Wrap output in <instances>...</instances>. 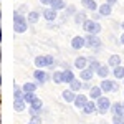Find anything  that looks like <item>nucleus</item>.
I'll list each match as a JSON object with an SVG mask.
<instances>
[{
    "mask_svg": "<svg viewBox=\"0 0 124 124\" xmlns=\"http://www.w3.org/2000/svg\"><path fill=\"white\" fill-rule=\"evenodd\" d=\"M13 23H15V31H17V33H23V31L27 30V27H28V20H25L20 13H15Z\"/></svg>",
    "mask_w": 124,
    "mask_h": 124,
    "instance_id": "nucleus-1",
    "label": "nucleus"
},
{
    "mask_svg": "<svg viewBox=\"0 0 124 124\" xmlns=\"http://www.w3.org/2000/svg\"><path fill=\"white\" fill-rule=\"evenodd\" d=\"M83 28L88 31V33H93V35H98L101 31V25L96 22V20H86L83 23Z\"/></svg>",
    "mask_w": 124,
    "mask_h": 124,
    "instance_id": "nucleus-2",
    "label": "nucleus"
},
{
    "mask_svg": "<svg viewBox=\"0 0 124 124\" xmlns=\"http://www.w3.org/2000/svg\"><path fill=\"white\" fill-rule=\"evenodd\" d=\"M96 104H98V111L101 113V114H106L109 109H111V101H109V98H106V96H101L98 101H96Z\"/></svg>",
    "mask_w": 124,
    "mask_h": 124,
    "instance_id": "nucleus-3",
    "label": "nucleus"
},
{
    "mask_svg": "<svg viewBox=\"0 0 124 124\" xmlns=\"http://www.w3.org/2000/svg\"><path fill=\"white\" fill-rule=\"evenodd\" d=\"M86 38V46L91 48V50H99L101 48V40L98 38V35H93V33H88Z\"/></svg>",
    "mask_w": 124,
    "mask_h": 124,
    "instance_id": "nucleus-4",
    "label": "nucleus"
},
{
    "mask_svg": "<svg viewBox=\"0 0 124 124\" xmlns=\"http://www.w3.org/2000/svg\"><path fill=\"white\" fill-rule=\"evenodd\" d=\"M53 56H50V55H46V56H37L35 58V65L38 68H45V66H51L53 65Z\"/></svg>",
    "mask_w": 124,
    "mask_h": 124,
    "instance_id": "nucleus-5",
    "label": "nucleus"
},
{
    "mask_svg": "<svg viewBox=\"0 0 124 124\" xmlns=\"http://www.w3.org/2000/svg\"><path fill=\"white\" fill-rule=\"evenodd\" d=\"M103 93H104V91H103L101 86H91V88H89V98L94 99V101H98V99L103 96Z\"/></svg>",
    "mask_w": 124,
    "mask_h": 124,
    "instance_id": "nucleus-6",
    "label": "nucleus"
},
{
    "mask_svg": "<svg viewBox=\"0 0 124 124\" xmlns=\"http://www.w3.org/2000/svg\"><path fill=\"white\" fill-rule=\"evenodd\" d=\"M101 88H103V91H104V93H111V91H114L116 89V85H114V81H111V79H103V81H101Z\"/></svg>",
    "mask_w": 124,
    "mask_h": 124,
    "instance_id": "nucleus-7",
    "label": "nucleus"
},
{
    "mask_svg": "<svg viewBox=\"0 0 124 124\" xmlns=\"http://www.w3.org/2000/svg\"><path fill=\"white\" fill-rule=\"evenodd\" d=\"M71 46L75 48V50H81L83 46H86V38H83V37H75V38L71 40Z\"/></svg>",
    "mask_w": 124,
    "mask_h": 124,
    "instance_id": "nucleus-8",
    "label": "nucleus"
},
{
    "mask_svg": "<svg viewBox=\"0 0 124 124\" xmlns=\"http://www.w3.org/2000/svg\"><path fill=\"white\" fill-rule=\"evenodd\" d=\"M58 10H55L53 7H50V8H46V10H43V17L48 20V22H53V20L58 17V13H56Z\"/></svg>",
    "mask_w": 124,
    "mask_h": 124,
    "instance_id": "nucleus-9",
    "label": "nucleus"
},
{
    "mask_svg": "<svg viewBox=\"0 0 124 124\" xmlns=\"http://www.w3.org/2000/svg\"><path fill=\"white\" fill-rule=\"evenodd\" d=\"M76 91H73V89H66V91H63V99L66 101V103H75V99H76Z\"/></svg>",
    "mask_w": 124,
    "mask_h": 124,
    "instance_id": "nucleus-10",
    "label": "nucleus"
},
{
    "mask_svg": "<svg viewBox=\"0 0 124 124\" xmlns=\"http://www.w3.org/2000/svg\"><path fill=\"white\" fill-rule=\"evenodd\" d=\"M96 108H98L96 101H94V99H91V101H88L86 106L83 108V113H85V114H93V113L96 111Z\"/></svg>",
    "mask_w": 124,
    "mask_h": 124,
    "instance_id": "nucleus-11",
    "label": "nucleus"
},
{
    "mask_svg": "<svg viewBox=\"0 0 124 124\" xmlns=\"http://www.w3.org/2000/svg\"><path fill=\"white\" fill-rule=\"evenodd\" d=\"M88 101H89V99H88V96H86V94H78L76 99H75V106H76V108H79V109H83Z\"/></svg>",
    "mask_w": 124,
    "mask_h": 124,
    "instance_id": "nucleus-12",
    "label": "nucleus"
},
{
    "mask_svg": "<svg viewBox=\"0 0 124 124\" xmlns=\"http://www.w3.org/2000/svg\"><path fill=\"white\" fill-rule=\"evenodd\" d=\"M88 65H89V61H88L85 56H78L76 60H75V66H76L79 71L85 70V68H88Z\"/></svg>",
    "mask_w": 124,
    "mask_h": 124,
    "instance_id": "nucleus-13",
    "label": "nucleus"
},
{
    "mask_svg": "<svg viewBox=\"0 0 124 124\" xmlns=\"http://www.w3.org/2000/svg\"><path fill=\"white\" fill-rule=\"evenodd\" d=\"M93 75H94V71H93L91 68H85V70L79 71V78H81L83 81H89V79L93 78Z\"/></svg>",
    "mask_w": 124,
    "mask_h": 124,
    "instance_id": "nucleus-14",
    "label": "nucleus"
},
{
    "mask_svg": "<svg viewBox=\"0 0 124 124\" xmlns=\"http://www.w3.org/2000/svg\"><path fill=\"white\" fill-rule=\"evenodd\" d=\"M33 76H35V79H37L38 83H46L48 81V75L43 70H37V71L33 73Z\"/></svg>",
    "mask_w": 124,
    "mask_h": 124,
    "instance_id": "nucleus-15",
    "label": "nucleus"
},
{
    "mask_svg": "<svg viewBox=\"0 0 124 124\" xmlns=\"http://www.w3.org/2000/svg\"><path fill=\"white\" fill-rule=\"evenodd\" d=\"M111 12H113V5H109L108 2L103 3L101 7H99V13L103 15V17H108V15H111Z\"/></svg>",
    "mask_w": 124,
    "mask_h": 124,
    "instance_id": "nucleus-16",
    "label": "nucleus"
},
{
    "mask_svg": "<svg viewBox=\"0 0 124 124\" xmlns=\"http://www.w3.org/2000/svg\"><path fill=\"white\" fill-rule=\"evenodd\" d=\"M111 111H113V114L124 116V104H123V103H114V104L111 106Z\"/></svg>",
    "mask_w": 124,
    "mask_h": 124,
    "instance_id": "nucleus-17",
    "label": "nucleus"
},
{
    "mask_svg": "<svg viewBox=\"0 0 124 124\" xmlns=\"http://www.w3.org/2000/svg\"><path fill=\"white\" fill-rule=\"evenodd\" d=\"M73 79H76V78H75V73H73L71 70H65V71H63V81L70 85Z\"/></svg>",
    "mask_w": 124,
    "mask_h": 124,
    "instance_id": "nucleus-18",
    "label": "nucleus"
},
{
    "mask_svg": "<svg viewBox=\"0 0 124 124\" xmlns=\"http://www.w3.org/2000/svg\"><path fill=\"white\" fill-rule=\"evenodd\" d=\"M25 104H27V101H25V99H15L13 108H15V111H17V113H22V111L25 109Z\"/></svg>",
    "mask_w": 124,
    "mask_h": 124,
    "instance_id": "nucleus-19",
    "label": "nucleus"
},
{
    "mask_svg": "<svg viewBox=\"0 0 124 124\" xmlns=\"http://www.w3.org/2000/svg\"><path fill=\"white\" fill-rule=\"evenodd\" d=\"M108 65H109V66H113V68L119 66V65H121V56H119V55H113V56H109Z\"/></svg>",
    "mask_w": 124,
    "mask_h": 124,
    "instance_id": "nucleus-20",
    "label": "nucleus"
},
{
    "mask_svg": "<svg viewBox=\"0 0 124 124\" xmlns=\"http://www.w3.org/2000/svg\"><path fill=\"white\" fill-rule=\"evenodd\" d=\"M96 75H98V76H101L103 79H104V78H108V75H109V65H108V66L101 65V66H99V70L96 71Z\"/></svg>",
    "mask_w": 124,
    "mask_h": 124,
    "instance_id": "nucleus-21",
    "label": "nucleus"
},
{
    "mask_svg": "<svg viewBox=\"0 0 124 124\" xmlns=\"http://www.w3.org/2000/svg\"><path fill=\"white\" fill-rule=\"evenodd\" d=\"M81 3H83V7L88 10H93L94 12L96 8H98V5H96V2L94 0H81Z\"/></svg>",
    "mask_w": 124,
    "mask_h": 124,
    "instance_id": "nucleus-22",
    "label": "nucleus"
},
{
    "mask_svg": "<svg viewBox=\"0 0 124 124\" xmlns=\"http://www.w3.org/2000/svg\"><path fill=\"white\" fill-rule=\"evenodd\" d=\"M86 20H88L86 18V13H83V12H76L75 13V22H76L78 25H83Z\"/></svg>",
    "mask_w": 124,
    "mask_h": 124,
    "instance_id": "nucleus-23",
    "label": "nucleus"
},
{
    "mask_svg": "<svg viewBox=\"0 0 124 124\" xmlns=\"http://www.w3.org/2000/svg\"><path fill=\"white\" fill-rule=\"evenodd\" d=\"M113 73H114V76L117 78V79H124V66L123 65L116 66L114 70H113Z\"/></svg>",
    "mask_w": 124,
    "mask_h": 124,
    "instance_id": "nucleus-24",
    "label": "nucleus"
},
{
    "mask_svg": "<svg viewBox=\"0 0 124 124\" xmlns=\"http://www.w3.org/2000/svg\"><path fill=\"white\" fill-rule=\"evenodd\" d=\"M83 88V83L79 81V79H73L71 83H70V89H73V91H79Z\"/></svg>",
    "mask_w": 124,
    "mask_h": 124,
    "instance_id": "nucleus-25",
    "label": "nucleus"
},
{
    "mask_svg": "<svg viewBox=\"0 0 124 124\" xmlns=\"http://www.w3.org/2000/svg\"><path fill=\"white\" fill-rule=\"evenodd\" d=\"M40 18V13L38 12H30L28 17H27V20H28V23H37Z\"/></svg>",
    "mask_w": 124,
    "mask_h": 124,
    "instance_id": "nucleus-26",
    "label": "nucleus"
},
{
    "mask_svg": "<svg viewBox=\"0 0 124 124\" xmlns=\"http://www.w3.org/2000/svg\"><path fill=\"white\" fill-rule=\"evenodd\" d=\"M51 7H53L55 10L66 8V5H65V2H63V0H53V2H51Z\"/></svg>",
    "mask_w": 124,
    "mask_h": 124,
    "instance_id": "nucleus-27",
    "label": "nucleus"
},
{
    "mask_svg": "<svg viewBox=\"0 0 124 124\" xmlns=\"http://www.w3.org/2000/svg\"><path fill=\"white\" fill-rule=\"evenodd\" d=\"M53 81H55L56 85L65 83V81H63V71H55V73H53Z\"/></svg>",
    "mask_w": 124,
    "mask_h": 124,
    "instance_id": "nucleus-28",
    "label": "nucleus"
},
{
    "mask_svg": "<svg viewBox=\"0 0 124 124\" xmlns=\"http://www.w3.org/2000/svg\"><path fill=\"white\" fill-rule=\"evenodd\" d=\"M37 89V83H25L23 85V91L25 93H35Z\"/></svg>",
    "mask_w": 124,
    "mask_h": 124,
    "instance_id": "nucleus-29",
    "label": "nucleus"
},
{
    "mask_svg": "<svg viewBox=\"0 0 124 124\" xmlns=\"http://www.w3.org/2000/svg\"><path fill=\"white\" fill-rule=\"evenodd\" d=\"M23 96H25V91H23V88L20 89L18 86H15V91H13V98H15V99H23Z\"/></svg>",
    "mask_w": 124,
    "mask_h": 124,
    "instance_id": "nucleus-30",
    "label": "nucleus"
},
{
    "mask_svg": "<svg viewBox=\"0 0 124 124\" xmlns=\"http://www.w3.org/2000/svg\"><path fill=\"white\" fill-rule=\"evenodd\" d=\"M99 66H101V63H99L98 60H89V65H88V68H91L93 71H98V70H99Z\"/></svg>",
    "mask_w": 124,
    "mask_h": 124,
    "instance_id": "nucleus-31",
    "label": "nucleus"
},
{
    "mask_svg": "<svg viewBox=\"0 0 124 124\" xmlns=\"http://www.w3.org/2000/svg\"><path fill=\"white\" fill-rule=\"evenodd\" d=\"M35 98H37V96H35V93H25V96H23V99L27 101V104H30Z\"/></svg>",
    "mask_w": 124,
    "mask_h": 124,
    "instance_id": "nucleus-32",
    "label": "nucleus"
},
{
    "mask_svg": "<svg viewBox=\"0 0 124 124\" xmlns=\"http://www.w3.org/2000/svg\"><path fill=\"white\" fill-rule=\"evenodd\" d=\"M66 13L68 15H75V13H76V8H75V7H73V5H70V7H66Z\"/></svg>",
    "mask_w": 124,
    "mask_h": 124,
    "instance_id": "nucleus-33",
    "label": "nucleus"
},
{
    "mask_svg": "<svg viewBox=\"0 0 124 124\" xmlns=\"http://www.w3.org/2000/svg\"><path fill=\"white\" fill-rule=\"evenodd\" d=\"M30 121H31V123H35V124H40V123H41V117H40L38 114H37V116H31V117H30Z\"/></svg>",
    "mask_w": 124,
    "mask_h": 124,
    "instance_id": "nucleus-34",
    "label": "nucleus"
},
{
    "mask_svg": "<svg viewBox=\"0 0 124 124\" xmlns=\"http://www.w3.org/2000/svg\"><path fill=\"white\" fill-rule=\"evenodd\" d=\"M51 2H53V0H41L43 5H51Z\"/></svg>",
    "mask_w": 124,
    "mask_h": 124,
    "instance_id": "nucleus-35",
    "label": "nucleus"
},
{
    "mask_svg": "<svg viewBox=\"0 0 124 124\" xmlns=\"http://www.w3.org/2000/svg\"><path fill=\"white\" fill-rule=\"evenodd\" d=\"M106 2H108L109 5H114V3H116V2H117V0H106Z\"/></svg>",
    "mask_w": 124,
    "mask_h": 124,
    "instance_id": "nucleus-36",
    "label": "nucleus"
},
{
    "mask_svg": "<svg viewBox=\"0 0 124 124\" xmlns=\"http://www.w3.org/2000/svg\"><path fill=\"white\" fill-rule=\"evenodd\" d=\"M121 43H123V45H124V33H123V35H121Z\"/></svg>",
    "mask_w": 124,
    "mask_h": 124,
    "instance_id": "nucleus-37",
    "label": "nucleus"
},
{
    "mask_svg": "<svg viewBox=\"0 0 124 124\" xmlns=\"http://www.w3.org/2000/svg\"><path fill=\"white\" fill-rule=\"evenodd\" d=\"M121 27H123V30H124V22H123V25H121Z\"/></svg>",
    "mask_w": 124,
    "mask_h": 124,
    "instance_id": "nucleus-38",
    "label": "nucleus"
},
{
    "mask_svg": "<svg viewBox=\"0 0 124 124\" xmlns=\"http://www.w3.org/2000/svg\"><path fill=\"white\" fill-rule=\"evenodd\" d=\"M28 124H35V123H31V121H30V123H28Z\"/></svg>",
    "mask_w": 124,
    "mask_h": 124,
    "instance_id": "nucleus-39",
    "label": "nucleus"
},
{
    "mask_svg": "<svg viewBox=\"0 0 124 124\" xmlns=\"http://www.w3.org/2000/svg\"><path fill=\"white\" fill-rule=\"evenodd\" d=\"M123 83H124V79H123Z\"/></svg>",
    "mask_w": 124,
    "mask_h": 124,
    "instance_id": "nucleus-40",
    "label": "nucleus"
},
{
    "mask_svg": "<svg viewBox=\"0 0 124 124\" xmlns=\"http://www.w3.org/2000/svg\"><path fill=\"white\" fill-rule=\"evenodd\" d=\"M113 124H116V123H113Z\"/></svg>",
    "mask_w": 124,
    "mask_h": 124,
    "instance_id": "nucleus-41",
    "label": "nucleus"
},
{
    "mask_svg": "<svg viewBox=\"0 0 124 124\" xmlns=\"http://www.w3.org/2000/svg\"><path fill=\"white\" fill-rule=\"evenodd\" d=\"M103 124H106V123H103Z\"/></svg>",
    "mask_w": 124,
    "mask_h": 124,
    "instance_id": "nucleus-42",
    "label": "nucleus"
},
{
    "mask_svg": "<svg viewBox=\"0 0 124 124\" xmlns=\"http://www.w3.org/2000/svg\"><path fill=\"white\" fill-rule=\"evenodd\" d=\"M123 104H124V103H123Z\"/></svg>",
    "mask_w": 124,
    "mask_h": 124,
    "instance_id": "nucleus-43",
    "label": "nucleus"
},
{
    "mask_svg": "<svg viewBox=\"0 0 124 124\" xmlns=\"http://www.w3.org/2000/svg\"><path fill=\"white\" fill-rule=\"evenodd\" d=\"M123 124H124V123H123Z\"/></svg>",
    "mask_w": 124,
    "mask_h": 124,
    "instance_id": "nucleus-44",
    "label": "nucleus"
}]
</instances>
